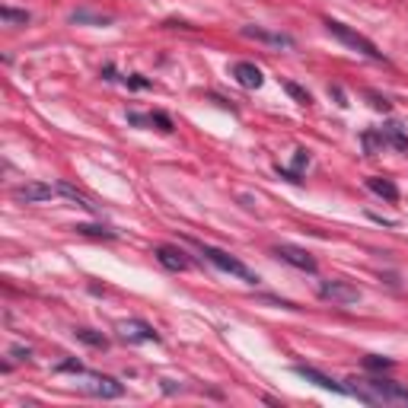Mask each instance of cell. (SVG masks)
<instances>
[{"instance_id": "1", "label": "cell", "mask_w": 408, "mask_h": 408, "mask_svg": "<svg viewBox=\"0 0 408 408\" xmlns=\"http://www.w3.org/2000/svg\"><path fill=\"white\" fill-rule=\"evenodd\" d=\"M192 246L198 249V253L208 258L217 271H223V275H233V277H240V281H246V284H258V275H255V271H249L236 255L223 253V249H217V246H208V243H192Z\"/></svg>"}, {"instance_id": "2", "label": "cell", "mask_w": 408, "mask_h": 408, "mask_svg": "<svg viewBox=\"0 0 408 408\" xmlns=\"http://www.w3.org/2000/svg\"><path fill=\"white\" fill-rule=\"evenodd\" d=\"M325 29H329V36H335L342 45H348L351 51H357V54H364V58H370V61H386V54L377 49V45L370 42L367 36H360V32H355L351 26H345V23H338V19H325Z\"/></svg>"}, {"instance_id": "3", "label": "cell", "mask_w": 408, "mask_h": 408, "mask_svg": "<svg viewBox=\"0 0 408 408\" xmlns=\"http://www.w3.org/2000/svg\"><path fill=\"white\" fill-rule=\"evenodd\" d=\"M364 386H367L364 392L370 396V405L373 402H383V405L402 402V405H408V389H405V386H399V383H392V379H383V377L364 379Z\"/></svg>"}, {"instance_id": "4", "label": "cell", "mask_w": 408, "mask_h": 408, "mask_svg": "<svg viewBox=\"0 0 408 408\" xmlns=\"http://www.w3.org/2000/svg\"><path fill=\"white\" fill-rule=\"evenodd\" d=\"M80 377H83L80 392H86V396H96V399H118V396H125V386H121L115 377H106V373H90V370H83Z\"/></svg>"}, {"instance_id": "5", "label": "cell", "mask_w": 408, "mask_h": 408, "mask_svg": "<svg viewBox=\"0 0 408 408\" xmlns=\"http://www.w3.org/2000/svg\"><path fill=\"white\" fill-rule=\"evenodd\" d=\"M319 297H322L325 303L351 306V303H357L364 294H360L355 284H348V281H322V284H319Z\"/></svg>"}, {"instance_id": "6", "label": "cell", "mask_w": 408, "mask_h": 408, "mask_svg": "<svg viewBox=\"0 0 408 408\" xmlns=\"http://www.w3.org/2000/svg\"><path fill=\"white\" fill-rule=\"evenodd\" d=\"M294 373L297 377H303L306 383H316L319 389H329V392H338V396H355V389L345 383H338V379H332L329 373L316 370V367H306V364H294Z\"/></svg>"}, {"instance_id": "7", "label": "cell", "mask_w": 408, "mask_h": 408, "mask_svg": "<svg viewBox=\"0 0 408 408\" xmlns=\"http://www.w3.org/2000/svg\"><path fill=\"white\" fill-rule=\"evenodd\" d=\"M271 253H275V258L287 262L290 268L306 271V275H316V258L306 253V249H300V246H287V243H281V246H275Z\"/></svg>"}, {"instance_id": "8", "label": "cell", "mask_w": 408, "mask_h": 408, "mask_svg": "<svg viewBox=\"0 0 408 408\" xmlns=\"http://www.w3.org/2000/svg\"><path fill=\"white\" fill-rule=\"evenodd\" d=\"M118 335H121V342H128V345H138V342H160V335H156V329L151 322H144V319H128V322H121L118 325Z\"/></svg>"}, {"instance_id": "9", "label": "cell", "mask_w": 408, "mask_h": 408, "mask_svg": "<svg viewBox=\"0 0 408 408\" xmlns=\"http://www.w3.org/2000/svg\"><path fill=\"white\" fill-rule=\"evenodd\" d=\"M54 195H58V185H45V182H26V185H16V188H13V198H16V201H26V204L51 201Z\"/></svg>"}, {"instance_id": "10", "label": "cell", "mask_w": 408, "mask_h": 408, "mask_svg": "<svg viewBox=\"0 0 408 408\" xmlns=\"http://www.w3.org/2000/svg\"><path fill=\"white\" fill-rule=\"evenodd\" d=\"M156 262H160L166 271H188L192 268L188 255L182 253V249H175V246H156Z\"/></svg>"}, {"instance_id": "11", "label": "cell", "mask_w": 408, "mask_h": 408, "mask_svg": "<svg viewBox=\"0 0 408 408\" xmlns=\"http://www.w3.org/2000/svg\"><path fill=\"white\" fill-rule=\"evenodd\" d=\"M233 77L240 86H246V90H258V86L265 83L262 71H258L255 64H249V61H240V64H233Z\"/></svg>"}, {"instance_id": "12", "label": "cell", "mask_w": 408, "mask_h": 408, "mask_svg": "<svg viewBox=\"0 0 408 408\" xmlns=\"http://www.w3.org/2000/svg\"><path fill=\"white\" fill-rule=\"evenodd\" d=\"M243 36H246V39H258V42H268V45H277V49H294V39H290V36L258 29V26H243Z\"/></svg>"}, {"instance_id": "13", "label": "cell", "mask_w": 408, "mask_h": 408, "mask_svg": "<svg viewBox=\"0 0 408 408\" xmlns=\"http://www.w3.org/2000/svg\"><path fill=\"white\" fill-rule=\"evenodd\" d=\"M58 195H61V198H71L73 204H80L83 210H90V214H99V204H93L83 192H80V188H73L71 182H58Z\"/></svg>"}, {"instance_id": "14", "label": "cell", "mask_w": 408, "mask_h": 408, "mask_svg": "<svg viewBox=\"0 0 408 408\" xmlns=\"http://www.w3.org/2000/svg\"><path fill=\"white\" fill-rule=\"evenodd\" d=\"M379 134H383V144H386V147H396V151H408V134L402 131V125L389 121V125L379 128Z\"/></svg>"}, {"instance_id": "15", "label": "cell", "mask_w": 408, "mask_h": 408, "mask_svg": "<svg viewBox=\"0 0 408 408\" xmlns=\"http://www.w3.org/2000/svg\"><path fill=\"white\" fill-rule=\"evenodd\" d=\"M367 188H370L373 195H379V198H386V201L399 198V188L392 185L389 179H383V175H370V179H367Z\"/></svg>"}, {"instance_id": "16", "label": "cell", "mask_w": 408, "mask_h": 408, "mask_svg": "<svg viewBox=\"0 0 408 408\" xmlns=\"http://www.w3.org/2000/svg\"><path fill=\"white\" fill-rule=\"evenodd\" d=\"M73 335H77V342L90 345V348H102V351L108 348V338H106V335H99V332H93V329H77Z\"/></svg>"}, {"instance_id": "17", "label": "cell", "mask_w": 408, "mask_h": 408, "mask_svg": "<svg viewBox=\"0 0 408 408\" xmlns=\"http://www.w3.org/2000/svg\"><path fill=\"white\" fill-rule=\"evenodd\" d=\"M0 19L6 26H26L29 23V13L26 10H13V6H0Z\"/></svg>"}, {"instance_id": "18", "label": "cell", "mask_w": 408, "mask_h": 408, "mask_svg": "<svg viewBox=\"0 0 408 408\" xmlns=\"http://www.w3.org/2000/svg\"><path fill=\"white\" fill-rule=\"evenodd\" d=\"M77 233H83V236H102V240H115V230L112 227H93V223H80V227H73Z\"/></svg>"}, {"instance_id": "19", "label": "cell", "mask_w": 408, "mask_h": 408, "mask_svg": "<svg viewBox=\"0 0 408 408\" xmlns=\"http://www.w3.org/2000/svg\"><path fill=\"white\" fill-rule=\"evenodd\" d=\"M71 23H96V26H106V23H112V16H96V13L77 10V13H71Z\"/></svg>"}, {"instance_id": "20", "label": "cell", "mask_w": 408, "mask_h": 408, "mask_svg": "<svg viewBox=\"0 0 408 408\" xmlns=\"http://www.w3.org/2000/svg\"><path fill=\"white\" fill-rule=\"evenodd\" d=\"M364 367H367V370H389L392 360L389 357H379V355H370V357L364 360Z\"/></svg>"}, {"instance_id": "21", "label": "cell", "mask_w": 408, "mask_h": 408, "mask_svg": "<svg viewBox=\"0 0 408 408\" xmlns=\"http://www.w3.org/2000/svg\"><path fill=\"white\" fill-rule=\"evenodd\" d=\"M284 90H287V93H290V96H294L297 102H303V106H306V102H310V93L300 90V86H297V83H284Z\"/></svg>"}, {"instance_id": "22", "label": "cell", "mask_w": 408, "mask_h": 408, "mask_svg": "<svg viewBox=\"0 0 408 408\" xmlns=\"http://www.w3.org/2000/svg\"><path fill=\"white\" fill-rule=\"evenodd\" d=\"M151 118H153V125H160V131H173V121H169V115H163V112H151Z\"/></svg>"}, {"instance_id": "23", "label": "cell", "mask_w": 408, "mask_h": 408, "mask_svg": "<svg viewBox=\"0 0 408 408\" xmlns=\"http://www.w3.org/2000/svg\"><path fill=\"white\" fill-rule=\"evenodd\" d=\"M125 83H128V86H134V90H147V86H153L151 80L138 77V73H131V77H125Z\"/></svg>"}, {"instance_id": "24", "label": "cell", "mask_w": 408, "mask_h": 408, "mask_svg": "<svg viewBox=\"0 0 408 408\" xmlns=\"http://www.w3.org/2000/svg\"><path fill=\"white\" fill-rule=\"evenodd\" d=\"M10 357H13V360H29V357H32V351H29V348H23V345H13V348H10Z\"/></svg>"}, {"instance_id": "25", "label": "cell", "mask_w": 408, "mask_h": 408, "mask_svg": "<svg viewBox=\"0 0 408 408\" xmlns=\"http://www.w3.org/2000/svg\"><path fill=\"white\" fill-rule=\"evenodd\" d=\"M58 373H83V367L77 360H64V364H58Z\"/></svg>"}, {"instance_id": "26", "label": "cell", "mask_w": 408, "mask_h": 408, "mask_svg": "<svg viewBox=\"0 0 408 408\" xmlns=\"http://www.w3.org/2000/svg\"><path fill=\"white\" fill-rule=\"evenodd\" d=\"M306 163H310V153H306V151H297V156H294V173H297V175H300V169L306 166Z\"/></svg>"}, {"instance_id": "27", "label": "cell", "mask_w": 408, "mask_h": 408, "mask_svg": "<svg viewBox=\"0 0 408 408\" xmlns=\"http://www.w3.org/2000/svg\"><path fill=\"white\" fill-rule=\"evenodd\" d=\"M370 99H373V106H377V108H383V112H386V108H389V102H386V99H379V96H373V93H370Z\"/></svg>"}]
</instances>
